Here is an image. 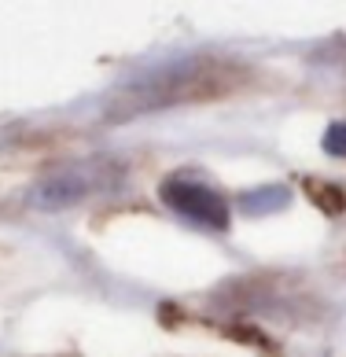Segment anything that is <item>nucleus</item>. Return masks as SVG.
<instances>
[{"instance_id": "nucleus-1", "label": "nucleus", "mask_w": 346, "mask_h": 357, "mask_svg": "<svg viewBox=\"0 0 346 357\" xmlns=\"http://www.w3.org/2000/svg\"><path fill=\"white\" fill-rule=\"evenodd\" d=\"M236 77L232 70L221 67H195V70H177L166 77H155V82L140 85L122 96V103L129 100V114L137 111H155V107H170V103H188V100H203V96H218V92L232 89Z\"/></svg>"}, {"instance_id": "nucleus-4", "label": "nucleus", "mask_w": 346, "mask_h": 357, "mask_svg": "<svg viewBox=\"0 0 346 357\" xmlns=\"http://www.w3.org/2000/svg\"><path fill=\"white\" fill-rule=\"evenodd\" d=\"M324 151L331 158H346V122H331L324 133Z\"/></svg>"}, {"instance_id": "nucleus-3", "label": "nucleus", "mask_w": 346, "mask_h": 357, "mask_svg": "<svg viewBox=\"0 0 346 357\" xmlns=\"http://www.w3.org/2000/svg\"><path fill=\"white\" fill-rule=\"evenodd\" d=\"M163 199H166V206H173L188 221L210 225V229H229V203H225L214 188H206V184H199V181H184V177L166 181Z\"/></svg>"}, {"instance_id": "nucleus-2", "label": "nucleus", "mask_w": 346, "mask_h": 357, "mask_svg": "<svg viewBox=\"0 0 346 357\" xmlns=\"http://www.w3.org/2000/svg\"><path fill=\"white\" fill-rule=\"evenodd\" d=\"M114 181H118V169H111V166L77 162V166H66V169H56V174L41 177L26 199L37 210H66V206L89 199V195L107 192Z\"/></svg>"}]
</instances>
